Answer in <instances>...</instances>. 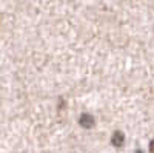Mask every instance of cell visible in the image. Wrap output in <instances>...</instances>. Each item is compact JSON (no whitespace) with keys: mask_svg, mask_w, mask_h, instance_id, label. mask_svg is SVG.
I'll use <instances>...</instances> for the list:
<instances>
[{"mask_svg":"<svg viewBox=\"0 0 154 153\" xmlns=\"http://www.w3.org/2000/svg\"><path fill=\"white\" fill-rule=\"evenodd\" d=\"M80 125L83 127V129H91V127L94 125V118H93V114L83 113L82 118H80Z\"/></svg>","mask_w":154,"mask_h":153,"instance_id":"6da1fadb","label":"cell"},{"mask_svg":"<svg viewBox=\"0 0 154 153\" xmlns=\"http://www.w3.org/2000/svg\"><path fill=\"white\" fill-rule=\"evenodd\" d=\"M111 144H112L114 147H122V145L125 144V135L120 133V132H116V133L112 135V138H111Z\"/></svg>","mask_w":154,"mask_h":153,"instance_id":"7a4b0ae2","label":"cell"},{"mask_svg":"<svg viewBox=\"0 0 154 153\" xmlns=\"http://www.w3.org/2000/svg\"><path fill=\"white\" fill-rule=\"evenodd\" d=\"M149 150H151V153H154V141L149 142Z\"/></svg>","mask_w":154,"mask_h":153,"instance_id":"3957f363","label":"cell"}]
</instances>
